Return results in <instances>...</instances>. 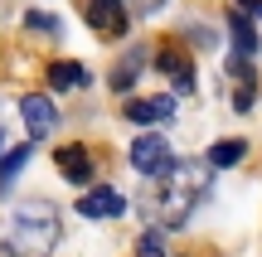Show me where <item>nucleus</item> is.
<instances>
[{"label":"nucleus","instance_id":"f257e3e1","mask_svg":"<svg viewBox=\"0 0 262 257\" xmlns=\"http://www.w3.org/2000/svg\"><path fill=\"white\" fill-rule=\"evenodd\" d=\"M58 243V214L54 204L29 199L10 214V228L0 238V257H49Z\"/></svg>","mask_w":262,"mask_h":257},{"label":"nucleus","instance_id":"f03ea898","mask_svg":"<svg viewBox=\"0 0 262 257\" xmlns=\"http://www.w3.org/2000/svg\"><path fill=\"white\" fill-rule=\"evenodd\" d=\"M131 165H136L141 175H150V180H156V175H170L175 170V160H170V146H165V136H136V141H131Z\"/></svg>","mask_w":262,"mask_h":257},{"label":"nucleus","instance_id":"7ed1b4c3","mask_svg":"<svg viewBox=\"0 0 262 257\" xmlns=\"http://www.w3.org/2000/svg\"><path fill=\"white\" fill-rule=\"evenodd\" d=\"M131 209L122 190H107V184H97V190H88L83 199H78V214H88V219H122Z\"/></svg>","mask_w":262,"mask_h":257},{"label":"nucleus","instance_id":"20e7f679","mask_svg":"<svg viewBox=\"0 0 262 257\" xmlns=\"http://www.w3.org/2000/svg\"><path fill=\"white\" fill-rule=\"evenodd\" d=\"M88 19H93L97 34H122V29L131 25V10L122 5V0H88Z\"/></svg>","mask_w":262,"mask_h":257},{"label":"nucleus","instance_id":"39448f33","mask_svg":"<svg viewBox=\"0 0 262 257\" xmlns=\"http://www.w3.org/2000/svg\"><path fill=\"white\" fill-rule=\"evenodd\" d=\"M19 112H25V126H29V136H49V131L58 126V107L49 102V97H39V92L19 97Z\"/></svg>","mask_w":262,"mask_h":257},{"label":"nucleus","instance_id":"423d86ee","mask_svg":"<svg viewBox=\"0 0 262 257\" xmlns=\"http://www.w3.org/2000/svg\"><path fill=\"white\" fill-rule=\"evenodd\" d=\"M170 112H175V102H170V97H131V102H126V122H136V126L170 122Z\"/></svg>","mask_w":262,"mask_h":257},{"label":"nucleus","instance_id":"0eeeda50","mask_svg":"<svg viewBox=\"0 0 262 257\" xmlns=\"http://www.w3.org/2000/svg\"><path fill=\"white\" fill-rule=\"evenodd\" d=\"M54 160H58V175H63L68 184H88L93 180V155H88L83 146H63Z\"/></svg>","mask_w":262,"mask_h":257},{"label":"nucleus","instance_id":"6e6552de","mask_svg":"<svg viewBox=\"0 0 262 257\" xmlns=\"http://www.w3.org/2000/svg\"><path fill=\"white\" fill-rule=\"evenodd\" d=\"M228 39H233L238 58H248V63L257 58V29H253V19H248L243 10H233V15H228Z\"/></svg>","mask_w":262,"mask_h":257},{"label":"nucleus","instance_id":"1a4fd4ad","mask_svg":"<svg viewBox=\"0 0 262 257\" xmlns=\"http://www.w3.org/2000/svg\"><path fill=\"white\" fill-rule=\"evenodd\" d=\"M49 87H54V92L88 87V68H83V63H54V68H49Z\"/></svg>","mask_w":262,"mask_h":257},{"label":"nucleus","instance_id":"9d476101","mask_svg":"<svg viewBox=\"0 0 262 257\" xmlns=\"http://www.w3.org/2000/svg\"><path fill=\"white\" fill-rule=\"evenodd\" d=\"M29 155H34V146H19V151H10L5 160H0V194L15 190V180H19V170L29 165Z\"/></svg>","mask_w":262,"mask_h":257},{"label":"nucleus","instance_id":"9b49d317","mask_svg":"<svg viewBox=\"0 0 262 257\" xmlns=\"http://www.w3.org/2000/svg\"><path fill=\"white\" fill-rule=\"evenodd\" d=\"M141 68H146V49H131L126 63H117V68H112V87H117V92H122V87H131Z\"/></svg>","mask_w":262,"mask_h":257},{"label":"nucleus","instance_id":"f8f14e48","mask_svg":"<svg viewBox=\"0 0 262 257\" xmlns=\"http://www.w3.org/2000/svg\"><path fill=\"white\" fill-rule=\"evenodd\" d=\"M243 155H248L243 141H219L214 151H209V165H214V170H228V165H238Z\"/></svg>","mask_w":262,"mask_h":257},{"label":"nucleus","instance_id":"ddd939ff","mask_svg":"<svg viewBox=\"0 0 262 257\" xmlns=\"http://www.w3.org/2000/svg\"><path fill=\"white\" fill-rule=\"evenodd\" d=\"M156 63L165 68V73H175V83H180V92H189V87H194V73H189V63H185V58H180V54H160Z\"/></svg>","mask_w":262,"mask_h":257},{"label":"nucleus","instance_id":"4468645a","mask_svg":"<svg viewBox=\"0 0 262 257\" xmlns=\"http://www.w3.org/2000/svg\"><path fill=\"white\" fill-rule=\"evenodd\" d=\"M25 25L29 29H44V34H58V15H54V10H29Z\"/></svg>","mask_w":262,"mask_h":257},{"label":"nucleus","instance_id":"2eb2a0df","mask_svg":"<svg viewBox=\"0 0 262 257\" xmlns=\"http://www.w3.org/2000/svg\"><path fill=\"white\" fill-rule=\"evenodd\" d=\"M136 257H170L165 252V243H160V233L150 228V233H141V243H136Z\"/></svg>","mask_w":262,"mask_h":257},{"label":"nucleus","instance_id":"dca6fc26","mask_svg":"<svg viewBox=\"0 0 262 257\" xmlns=\"http://www.w3.org/2000/svg\"><path fill=\"white\" fill-rule=\"evenodd\" d=\"M122 5H126V0H122ZM156 5H160V0H131V15H150Z\"/></svg>","mask_w":262,"mask_h":257},{"label":"nucleus","instance_id":"f3484780","mask_svg":"<svg viewBox=\"0 0 262 257\" xmlns=\"http://www.w3.org/2000/svg\"><path fill=\"white\" fill-rule=\"evenodd\" d=\"M233 10H243V15H257V19H262V0H238Z\"/></svg>","mask_w":262,"mask_h":257},{"label":"nucleus","instance_id":"a211bd4d","mask_svg":"<svg viewBox=\"0 0 262 257\" xmlns=\"http://www.w3.org/2000/svg\"><path fill=\"white\" fill-rule=\"evenodd\" d=\"M0 160H5V131H0Z\"/></svg>","mask_w":262,"mask_h":257}]
</instances>
